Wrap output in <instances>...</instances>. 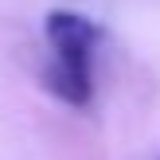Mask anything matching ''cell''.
I'll use <instances>...</instances> for the list:
<instances>
[{
    "label": "cell",
    "mask_w": 160,
    "mask_h": 160,
    "mask_svg": "<svg viewBox=\"0 0 160 160\" xmlns=\"http://www.w3.org/2000/svg\"><path fill=\"white\" fill-rule=\"evenodd\" d=\"M43 35L51 47V67L43 82L67 106L86 109L94 98V51L106 39V28L78 12H51L43 20Z\"/></svg>",
    "instance_id": "cell-1"
}]
</instances>
